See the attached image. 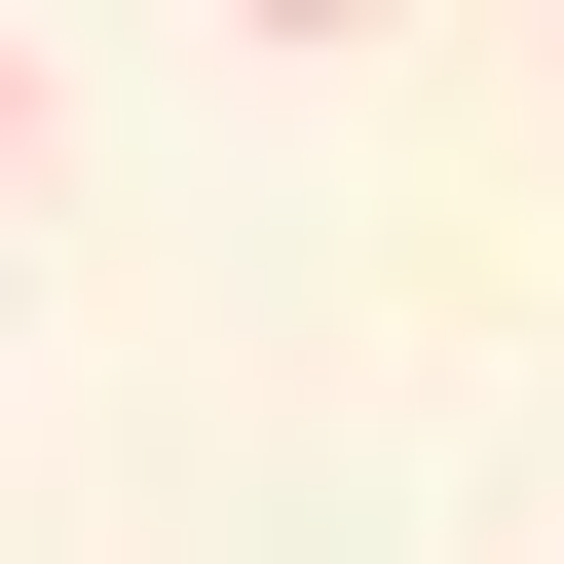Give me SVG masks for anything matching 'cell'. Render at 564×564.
<instances>
[{"label": "cell", "mask_w": 564, "mask_h": 564, "mask_svg": "<svg viewBox=\"0 0 564 564\" xmlns=\"http://www.w3.org/2000/svg\"><path fill=\"white\" fill-rule=\"evenodd\" d=\"M226 39H377V0H226Z\"/></svg>", "instance_id": "obj_1"}, {"label": "cell", "mask_w": 564, "mask_h": 564, "mask_svg": "<svg viewBox=\"0 0 564 564\" xmlns=\"http://www.w3.org/2000/svg\"><path fill=\"white\" fill-rule=\"evenodd\" d=\"M0 151H39V76H0Z\"/></svg>", "instance_id": "obj_2"}]
</instances>
